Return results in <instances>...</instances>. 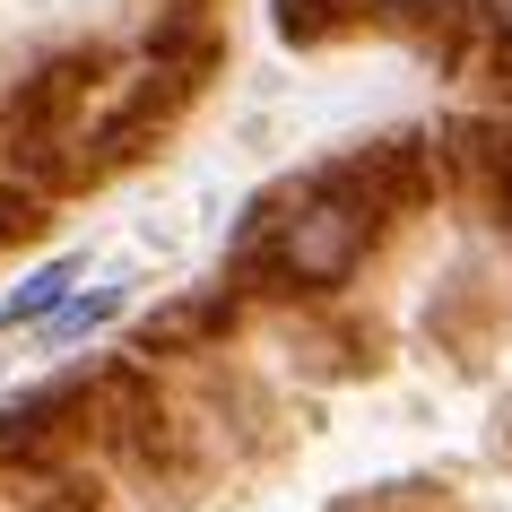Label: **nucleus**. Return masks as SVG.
Here are the masks:
<instances>
[{"label":"nucleus","instance_id":"nucleus-1","mask_svg":"<svg viewBox=\"0 0 512 512\" xmlns=\"http://www.w3.org/2000/svg\"><path fill=\"white\" fill-rule=\"evenodd\" d=\"M356 252H365V200L330 191V200H313V209L287 226V243H278V270L304 278V287H330V278L356 270Z\"/></svg>","mask_w":512,"mask_h":512},{"label":"nucleus","instance_id":"nucleus-2","mask_svg":"<svg viewBox=\"0 0 512 512\" xmlns=\"http://www.w3.org/2000/svg\"><path fill=\"white\" fill-rule=\"evenodd\" d=\"M79 270H87V261H44V270L18 287V296L0 304V322H44V313H61V304H70V278H79Z\"/></svg>","mask_w":512,"mask_h":512},{"label":"nucleus","instance_id":"nucleus-3","mask_svg":"<svg viewBox=\"0 0 512 512\" xmlns=\"http://www.w3.org/2000/svg\"><path fill=\"white\" fill-rule=\"evenodd\" d=\"M113 313H122V287H96V296L61 304V322H53V330H87V322H113Z\"/></svg>","mask_w":512,"mask_h":512},{"label":"nucleus","instance_id":"nucleus-4","mask_svg":"<svg viewBox=\"0 0 512 512\" xmlns=\"http://www.w3.org/2000/svg\"><path fill=\"white\" fill-rule=\"evenodd\" d=\"M478 9H486V27H495V35H512V0H478Z\"/></svg>","mask_w":512,"mask_h":512},{"label":"nucleus","instance_id":"nucleus-5","mask_svg":"<svg viewBox=\"0 0 512 512\" xmlns=\"http://www.w3.org/2000/svg\"><path fill=\"white\" fill-rule=\"evenodd\" d=\"M391 9H426V0H391Z\"/></svg>","mask_w":512,"mask_h":512}]
</instances>
